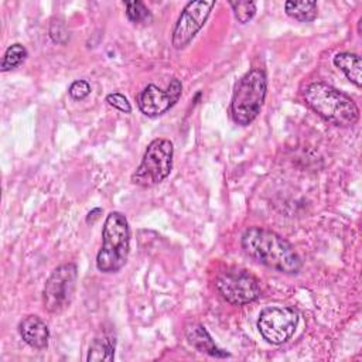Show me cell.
Listing matches in <instances>:
<instances>
[{
    "label": "cell",
    "mask_w": 362,
    "mask_h": 362,
    "mask_svg": "<svg viewBox=\"0 0 362 362\" xmlns=\"http://www.w3.org/2000/svg\"><path fill=\"white\" fill-rule=\"evenodd\" d=\"M242 247L245 253L270 269L284 274H297L303 262L294 247L274 230L250 226L242 235Z\"/></svg>",
    "instance_id": "6da1fadb"
},
{
    "label": "cell",
    "mask_w": 362,
    "mask_h": 362,
    "mask_svg": "<svg viewBox=\"0 0 362 362\" xmlns=\"http://www.w3.org/2000/svg\"><path fill=\"white\" fill-rule=\"evenodd\" d=\"M303 96L318 116L334 126L349 127L359 120V107L354 99L325 82H310Z\"/></svg>",
    "instance_id": "7a4b0ae2"
},
{
    "label": "cell",
    "mask_w": 362,
    "mask_h": 362,
    "mask_svg": "<svg viewBox=\"0 0 362 362\" xmlns=\"http://www.w3.org/2000/svg\"><path fill=\"white\" fill-rule=\"evenodd\" d=\"M130 252V228L126 216L112 211L102 229V246L96 255V267L102 273H117L127 262Z\"/></svg>",
    "instance_id": "3957f363"
},
{
    "label": "cell",
    "mask_w": 362,
    "mask_h": 362,
    "mask_svg": "<svg viewBox=\"0 0 362 362\" xmlns=\"http://www.w3.org/2000/svg\"><path fill=\"white\" fill-rule=\"evenodd\" d=\"M267 92V78L260 68H250L236 83L232 100L230 116L240 126L250 124L260 113Z\"/></svg>",
    "instance_id": "277c9868"
},
{
    "label": "cell",
    "mask_w": 362,
    "mask_h": 362,
    "mask_svg": "<svg viewBox=\"0 0 362 362\" xmlns=\"http://www.w3.org/2000/svg\"><path fill=\"white\" fill-rule=\"evenodd\" d=\"M174 147L168 139H154L146 148L143 158L132 175V182L150 188L163 182L173 168Z\"/></svg>",
    "instance_id": "5b68a950"
},
{
    "label": "cell",
    "mask_w": 362,
    "mask_h": 362,
    "mask_svg": "<svg viewBox=\"0 0 362 362\" xmlns=\"http://www.w3.org/2000/svg\"><path fill=\"white\" fill-rule=\"evenodd\" d=\"M76 280V264L62 263L55 267L42 288L44 308L51 314H58L68 308L75 294Z\"/></svg>",
    "instance_id": "8992f818"
},
{
    "label": "cell",
    "mask_w": 362,
    "mask_h": 362,
    "mask_svg": "<svg viewBox=\"0 0 362 362\" xmlns=\"http://www.w3.org/2000/svg\"><path fill=\"white\" fill-rule=\"evenodd\" d=\"M215 287L221 297L232 305L249 304L262 294L259 280L242 269L222 272L215 280Z\"/></svg>",
    "instance_id": "52a82bcc"
},
{
    "label": "cell",
    "mask_w": 362,
    "mask_h": 362,
    "mask_svg": "<svg viewBox=\"0 0 362 362\" xmlns=\"http://www.w3.org/2000/svg\"><path fill=\"white\" fill-rule=\"evenodd\" d=\"M298 324V313L293 307L273 305L260 311L257 329L263 339L272 345H280L288 341Z\"/></svg>",
    "instance_id": "ba28073f"
},
{
    "label": "cell",
    "mask_w": 362,
    "mask_h": 362,
    "mask_svg": "<svg viewBox=\"0 0 362 362\" xmlns=\"http://www.w3.org/2000/svg\"><path fill=\"white\" fill-rule=\"evenodd\" d=\"M215 4V0H195L184 6L173 30L171 42L175 49L185 48L194 40V37L206 23Z\"/></svg>",
    "instance_id": "9c48e42d"
},
{
    "label": "cell",
    "mask_w": 362,
    "mask_h": 362,
    "mask_svg": "<svg viewBox=\"0 0 362 362\" xmlns=\"http://www.w3.org/2000/svg\"><path fill=\"white\" fill-rule=\"evenodd\" d=\"M182 93V83L174 78L165 89H160L154 83H148L137 95V106L140 112L148 117H157L170 110Z\"/></svg>",
    "instance_id": "30bf717a"
},
{
    "label": "cell",
    "mask_w": 362,
    "mask_h": 362,
    "mask_svg": "<svg viewBox=\"0 0 362 362\" xmlns=\"http://www.w3.org/2000/svg\"><path fill=\"white\" fill-rule=\"evenodd\" d=\"M185 337L187 341L189 342V345H192L197 351L206 354L209 356L214 358H229L230 354L226 352L225 349L219 348L215 341L212 339V337L209 335V332L206 331V328L199 324V322H189L185 325Z\"/></svg>",
    "instance_id": "8fae6325"
},
{
    "label": "cell",
    "mask_w": 362,
    "mask_h": 362,
    "mask_svg": "<svg viewBox=\"0 0 362 362\" xmlns=\"http://www.w3.org/2000/svg\"><path fill=\"white\" fill-rule=\"evenodd\" d=\"M18 332L23 341L35 349H44L48 345L49 329L38 315H27L18 324Z\"/></svg>",
    "instance_id": "7c38bea8"
},
{
    "label": "cell",
    "mask_w": 362,
    "mask_h": 362,
    "mask_svg": "<svg viewBox=\"0 0 362 362\" xmlns=\"http://www.w3.org/2000/svg\"><path fill=\"white\" fill-rule=\"evenodd\" d=\"M332 62L356 88L362 86V61L358 54L338 52L334 55Z\"/></svg>",
    "instance_id": "4fadbf2b"
},
{
    "label": "cell",
    "mask_w": 362,
    "mask_h": 362,
    "mask_svg": "<svg viewBox=\"0 0 362 362\" xmlns=\"http://www.w3.org/2000/svg\"><path fill=\"white\" fill-rule=\"evenodd\" d=\"M116 338L110 332H100L89 345L86 361H113Z\"/></svg>",
    "instance_id": "5bb4252c"
},
{
    "label": "cell",
    "mask_w": 362,
    "mask_h": 362,
    "mask_svg": "<svg viewBox=\"0 0 362 362\" xmlns=\"http://www.w3.org/2000/svg\"><path fill=\"white\" fill-rule=\"evenodd\" d=\"M286 14L300 23H310L318 14V6L315 1H286Z\"/></svg>",
    "instance_id": "9a60e30c"
},
{
    "label": "cell",
    "mask_w": 362,
    "mask_h": 362,
    "mask_svg": "<svg viewBox=\"0 0 362 362\" xmlns=\"http://www.w3.org/2000/svg\"><path fill=\"white\" fill-rule=\"evenodd\" d=\"M28 57V52H27V48L20 44V42H16V44H11L4 55H3V59H1V65H0V69L3 72L6 71H11V69H16L17 66H20Z\"/></svg>",
    "instance_id": "2e32d148"
},
{
    "label": "cell",
    "mask_w": 362,
    "mask_h": 362,
    "mask_svg": "<svg viewBox=\"0 0 362 362\" xmlns=\"http://www.w3.org/2000/svg\"><path fill=\"white\" fill-rule=\"evenodd\" d=\"M126 16L134 24H148L151 21V13L143 1H124Z\"/></svg>",
    "instance_id": "e0dca14e"
},
{
    "label": "cell",
    "mask_w": 362,
    "mask_h": 362,
    "mask_svg": "<svg viewBox=\"0 0 362 362\" xmlns=\"http://www.w3.org/2000/svg\"><path fill=\"white\" fill-rule=\"evenodd\" d=\"M229 6L233 10L235 18L240 23V24H246L249 23L255 14H256V3L255 1H249V0H232L229 1Z\"/></svg>",
    "instance_id": "ac0fdd59"
},
{
    "label": "cell",
    "mask_w": 362,
    "mask_h": 362,
    "mask_svg": "<svg viewBox=\"0 0 362 362\" xmlns=\"http://www.w3.org/2000/svg\"><path fill=\"white\" fill-rule=\"evenodd\" d=\"M48 34H49V38L55 44L65 45L69 41V30H68L66 23L62 18L54 17L51 20L49 27H48Z\"/></svg>",
    "instance_id": "d6986e66"
},
{
    "label": "cell",
    "mask_w": 362,
    "mask_h": 362,
    "mask_svg": "<svg viewBox=\"0 0 362 362\" xmlns=\"http://www.w3.org/2000/svg\"><path fill=\"white\" fill-rule=\"evenodd\" d=\"M68 93L72 99L75 100H81V99H85L89 93H90V85L88 81L85 79H76L71 83L69 89H68Z\"/></svg>",
    "instance_id": "ffe728a7"
},
{
    "label": "cell",
    "mask_w": 362,
    "mask_h": 362,
    "mask_svg": "<svg viewBox=\"0 0 362 362\" xmlns=\"http://www.w3.org/2000/svg\"><path fill=\"white\" fill-rule=\"evenodd\" d=\"M106 102L113 106L115 109L120 110V112H124V113H130L132 112V106H130V102L127 100V98L119 92H113V93H109L106 96Z\"/></svg>",
    "instance_id": "44dd1931"
},
{
    "label": "cell",
    "mask_w": 362,
    "mask_h": 362,
    "mask_svg": "<svg viewBox=\"0 0 362 362\" xmlns=\"http://www.w3.org/2000/svg\"><path fill=\"white\" fill-rule=\"evenodd\" d=\"M100 214H102V209H100V208L92 209V211L88 214V216H86V223H93V222H96V221L99 219Z\"/></svg>",
    "instance_id": "7402d4cb"
}]
</instances>
